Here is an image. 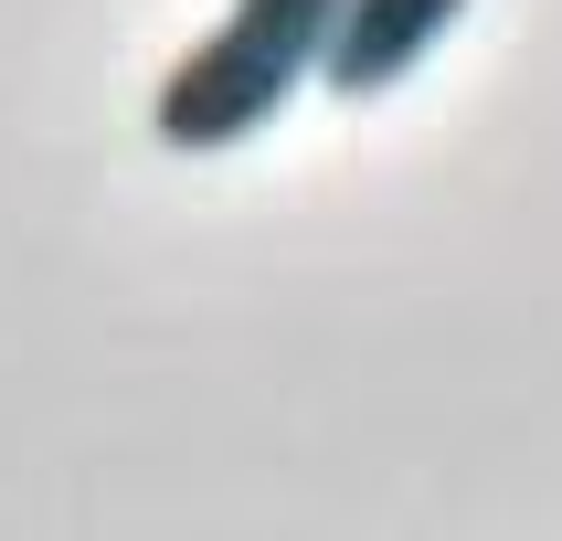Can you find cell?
I'll return each instance as SVG.
<instances>
[{
    "mask_svg": "<svg viewBox=\"0 0 562 541\" xmlns=\"http://www.w3.org/2000/svg\"><path fill=\"white\" fill-rule=\"evenodd\" d=\"M329 22H340V0H234V11L170 64V86H159V106H149L159 138H170V149H234V138H255V127L318 75Z\"/></svg>",
    "mask_w": 562,
    "mask_h": 541,
    "instance_id": "obj_1",
    "label": "cell"
},
{
    "mask_svg": "<svg viewBox=\"0 0 562 541\" xmlns=\"http://www.w3.org/2000/svg\"><path fill=\"white\" fill-rule=\"evenodd\" d=\"M468 0H340V22H329V54H318V86L329 95H382L404 86L414 64L446 43Z\"/></svg>",
    "mask_w": 562,
    "mask_h": 541,
    "instance_id": "obj_2",
    "label": "cell"
}]
</instances>
